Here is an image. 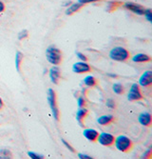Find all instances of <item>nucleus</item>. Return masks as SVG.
Here are the masks:
<instances>
[{"mask_svg":"<svg viewBox=\"0 0 152 159\" xmlns=\"http://www.w3.org/2000/svg\"><path fill=\"white\" fill-rule=\"evenodd\" d=\"M107 75H108V76H111V77H117L116 75H110V74H107Z\"/></svg>","mask_w":152,"mask_h":159,"instance_id":"nucleus-34","label":"nucleus"},{"mask_svg":"<svg viewBox=\"0 0 152 159\" xmlns=\"http://www.w3.org/2000/svg\"><path fill=\"white\" fill-rule=\"evenodd\" d=\"M11 157H12V154L9 150L4 149L0 151V158L1 159H7V158H11Z\"/></svg>","mask_w":152,"mask_h":159,"instance_id":"nucleus-20","label":"nucleus"},{"mask_svg":"<svg viewBox=\"0 0 152 159\" xmlns=\"http://www.w3.org/2000/svg\"><path fill=\"white\" fill-rule=\"evenodd\" d=\"M48 102L53 118L56 121H59V110L56 105V94L52 89L48 90Z\"/></svg>","mask_w":152,"mask_h":159,"instance_id":"nucleus-4","label":"nucleus"},{"mask_svg":"<svg viewBox=\"0 0 152 159\" xmlns=\"http://www.w3.org/2000/svg\"><path fill=\"white\" fill-rule=\"evenodd\" d=\"M77 104H78V108H82V107H85L86 105V100L83 96H79L77 97Z\"/></svg>","mask_w":152,"mask_h":159,"instance_id":"nucleus-24","label":"nucleus"},{"mask_svg":"<svg viewBox=\"0 0 152 159\" xmlns=\"http://www.w3.org/2000/svg\"><path fill=\"white\" fill-rule=\"evenodd\" d=\"M49 75H50V78L52 83L58 84V81L60 80V77H61V70H60L59 67L58 66L51 67L49 71Z\"/></svg>","mask_w":152,"mask_h":159,"instance_id":"nucleus-9","label":"nucleus"},{"mask_svg":"<svg viewBox=\"0 0 152 159\" xmlns=\"http://www.w3.org/2000/svg\"><path fill=\"white\" fill-rule=\"evenodd\" d=\"M109 58L114 61L124 62L130 58L129 52L123 47H114L109 52Z\"/></svg>","mask_w":152,"mask_h":159,"instance_id":"nucleus-2","label":"nucleus"},{"mask_svg":"<svg viewBox=\"0 0 152 159\" xmlns=\"http://www.w3.org/2000/svg\"><path fill=\"white\" fill-rule=\"evenodd\" d=\"M114 121V117L111 114H106V115H102L97 119V123L101 126H106L109 125L111 122Z\"/></svg>","mask_w":152,"mask_h":159,"instance_id":"nucleus-15","label":"nucleus"},{"mask_svg":"<svg viewBox=\"0 0 152 159\" xmlns=\"http://www.w3.org/2000/svg\"><path fill=\"white\" fill-rule=\"evenodd\" d=\"M23 57H24L23 53L17 51L15 54V68L17 71H20V65H21V62L23 61Z\"/></svg>","mask_w":152,"mask_h":159,"instance_id":"nucleus-18","label":"nucleus"},{"mask_svg":"<svg viewBox=\"0 0 152 159\" xmlns=\"http://www.w3.org/2000/svg\"><path fill=\"white\" fill-rule=\"evenodd\" d=\"M75 54H76V56H77V58H79L81 61H85V62H87L88 58H87V56H86L84 53H82V52H76Z\"/></svg>","mask_w":152,"mask_h":159,"instance_id":"nucleus-26","label":"nucleus"},{"mask_svg":"<svg viewBox=\"0 0 152 159\" xmlns=\"http://www.w3.org/2000/svg\"><path fill=\"white\" fill-rule=\"evenodd\" d=\"M97 1H100V0H77V2L82 4V5H85L88 3H94V2H97Z\"/></svg>","mask_w":152,"mask_h":159,"instance_id":"nucleus-27","label":"nucleus"},{"mask_svg":"<svg viewBox=\"0 0 152 159\" xmlns=\"http://www.w3.org/2000/svg\"><path fill=\"white\" fill-rule=\"evenodd\" d=\"M28 36H29V33H28V31H27V30H22V31H21V32H19V33H18V34H17V38H18V40H23V39L27 38Z\"/></svg>","mask_w":152,"mask_h":159,"instance_id":"nucleus-22","label":"nucleus"},{"mask_svg":"<svg viewBox=\"0 0 152 159\" xmlns=\"http://www.w3.org/2000/svg\"><path fill=\"white\" fill-rule=\"evenodd\" d=\"M143 16H145V19L148 22H152V11H151V9H145Z\"/></svg>","mask_w":152,"mask_h":159,"instance_id":"nucleus-21","label":"nucleus"},{"mask_svg":"<svg viewBox=\"0 0 152 159\" xmlns=\"http://www.w3.org/2000/svg\"><path fill=\"white\" fill-rule=\"evenodd\" d=\"M90 70H91L90 66L85 61L76 62L72 66V71L75 74H86V73H89Z\"/></svg>","mask_w":152,"mask_h":159,"instance_id":"nucleus-7","label":"nucleus"},{"mask_svg":"<svg viewBox=\"0 0 152 159\" xmlns=\"http://www.w3.org/2000/svg\"><path fill=\"white\" fill-rule=\"evenodd\" d=\"M28 155H29V156H30L31 158H33V159H42V158H44L43 155H40V154L35 153V152H28Z\"/></svg>","mask_w":152,"mask_h":159,"instance_id":"nucleus-25","label":"nucleus"},{"mask_svg":"<svg viewBox=\"0 0 152 159\" xmlns=\"http://www.w3.org/2000/svg\"><path fill=\"white\" fill-rule=\"evenodd\" d=\"M88 112L89 111L85 107L78 108V110L76 111V120L81 127H84V120L88 115Z\"/></svg>","mask_w":152,"mask_h":159,"instance_id":"nucleus-13","label":"nucleus"},{"mask_svg":"<svg viewBox=\"0 0 152 159\" xmlns=\"http://www.w3.org/2000/svg\"><path fill=\"white\" fill-rule=\"evenodd\" d=\"M46 57L49 63L53 66H58L62 62V52L55 46H50L46 50Z\"/></svg>","mask_w":152,"mask_h":159,"instance_id":"nucleus-1","label":"nucleus"},{"mask_svg":"<svg viewBox=\"0 0 152 159\" xmlns=\"http://www.w3.org/2000/svg\"><path fill=\"white\" fill-rule=\"evenodd\" d=\"M3 106H4V102H3V100L0 98V110L3 108Z\"/></svg>","mask_w":152,"mask_h":159,"instance_id":"nucleus-33","label":"nucleus"},{"mask_svg":"<svg viewBox=\"0 0 152 159\" xmlns=\"http://www.w3.org/2000/svg\"><path fill=\"white\" fill-rule=\"evenodd\" d=\"M143 99V94L140 90V86L137 83H133L130 87V90L128 94V101H138Z\"/></svg>","mask_w":152,"mask_h":159,"instance_id":"nucleus-5","label":"nucleus"},{"mask_svg":"<svg viewBox=\"0 0 152 159\" xmlns=\"http://www.w3.org/2000/svg\"><path fill=\"white\" fill-rule=\"evenodd\" d=\"M113 145H115L116 149L122 152H128L132 149L133 143L129 137L126 135H119L115 137Z\"/></svg>","mask_w":152,"mask_h":159,"instance_id":"nucleus-3","label":"nucleus"},{"mask_svg":"<svg viewBox=\"0 0 152 159\" xmlns=\"http://www.w3.org/2000/svg\"><path fill=\"white\" fill-rule=\"evenodd\" d=\"M72 2V1H67V2H65V3H63V6H65V7H67V6H68V5H71Z\"/></svg>","mask_w":152,"mask_h":159,"instance_id":"nucleus-32","label":"nucleus"},{"mask_svg":"<svg viewBox=\"0 0 152 159\" xmlns=\"http://www.w3.org/2000/svg\"><path fill=\"white\" fill-rule=\"evenodd\" d=\"M112 90L118 95L123 94L124 93V91H125V90H124V86L121 83H114L113 86H112Z\"/></svg>","mask_w":152,"mask_h":159,"instance_id":"nucleus-19","label":"nucleus"},{"mask_svg":"<svg viewBox=\"0 0 152 159\" xmlns=\"http://www.w3.org/2000/svg\"><path fill=\"white\" fill-rule=\"evenodd\" d=\"M83 135L90 142H96L97 141L99 133L94 129H84V132H83Z\"/></svg>","mask_w":152,"mask_h":159,"instance_id":"nucleus-12","label":"nucleus"},{"mask_svg":"<svg viewBox=\"0 0 152 159\" xmlns=\"http://www.w3.org/2000/svg\"><path fill=\"white\" fill-rule=\"evenodd\" d=\"M106 107L108 108V109H110V110H113V109H115V101L113 100V99H111V98H108L107 100H106Z\"/></svg>","mask_w":152,"mask_h":159,"instance_id":"nucleus-23","label":"nucleus"},{"mask_svg":"<svg viewBox=\"0 0 152 159\" xmlns=\"http://www.w3.org/2000/svg\"><path fill=\"white\" fill-rule=\"evenodd\" d=\"M61 141L63 142V144H64V145H65V147H66V148H67V150H70V151H71L72 152H75V151H74V149H73V148H72V146L70 145V144H68V143H67V141H66L65 139H63V138H62V139H61Z\"/></svg>","mask_w":152,"mask_h":159,"instance_id":"nucleus-28","label":"nucleus"},{"mask_svg":"<svg viewBox=\"0 0 152 159\" xmlns=\"http://www.w3.org/2000/svg\"><path fill=\"white\" fill-rule=\"evenodd\" d=\"M4 11H5V4L2 1H0V13L3 12Z\"/></svg>","mask_w":152,"mask_h":159,"instance_id":"nucleus-31","label":"nucleus"},{"mask_svg":"<svg viewBox=\"0 0 152 159\" xmlns=\"http://www.w3.org/2000/svg\"><path fill=\"white\" fill-rule=\"evenodd\" d=\"M124 7H125L126 9H128V11H131L134 13L138 14V16H143V14H144L145 9H144V7H142L139 4L132 3V2H128V3L124 4Z\"/></svg>","mask_w":152,"mask_h":159,"instance_id":"nucleus-10","label":"nucleus"},{"mask_svg":"<svg viewBox=\"0 0 152 159\" xmlns=\"http://www.w3.org/2000/svg\"><path fill=\"white\" fill-rule=\"evenodd\" d=\"M131 60L135 63H145L149 62L151 60V57L145 53H137L132 57Z\"/></svg>","mask_w":152,"mask_h":159,"instance_id":"nucleus-14","label":"nucleus"},{"mask_svg":"<svg viewBox=\"0 0 152 159\" xmlns=\"http://www.w3.org/2000/svg\"><path fill=\"white\" fill-rule=\"evenodd\" d=\"M151 157V149H148L143 155H142V158H149Z\"/></svg>","mask_w":152,"mask_h":159,"instance_id":"nucleus-29","label":"nucleus"},{"mask_svg":"<svg viewBox=\"0 0 152 159\" xmlns=\"http://www.w3.org/2000/svg\"><path fill=\"white\" fill-rule=\"evenodd\" d=\"M139 86L144 88H149L152 85V70H146L139 78Z\"/></svg>","mask_w":152,"mask_h":159,"instance_id":"nucleus-8","label":"nucleus"},{"mask_svg":"<svg viewBox=\"0 0 152 159\" xmlns=\"http://www.w3.org/2000/svg\"><path fill=\"white\" fill-rule=\"evenodd\" d=\"M138 121L139 123L142 125V126H145V127H150L151 126V123H152V117H151V114L147 111H145V112H142L139 117H138Z\"/></svg>","mask_w":152,"mask_h":159,"instance_id":"nucleus-11","label":"nucleus"},{"mask_svg":"<svg viewBox=\"0 0 152 159\" xmlns=\"http://www.w3.org/2000/svg\"><path fill=\"white\" fill-rule=\"evenodd\" d=\"M114 140H115L114 135L109 133H101L97 137V142H99L101 145L106 147L112 146L114 144Z\"/></svg>","mask_w":152,"mask_h":159,"instance_id":"nucleus-6","label":"nucleus"},{"mask_svg":"<svg viewBox=\"0 0 152 159\" xmlns=\"http://www.w3.org/2000/svg\"><path fill=\"white\" fill-rule=\"evenodd\" d=\"M83 81H84V84L87 87H89V88H92V87H95L96 85H97V80H96V78L92 75L86 76Z\"/></svg>","mask_w":152,"mask_h":159,"instance_id":"nucleus-17","label":"nucleus"},{"mask_svg":"<svg viewBox=\"0 0 152 159\" xmlns=\"http://www.w3.org/2000/svg\"><path fill=\"white\" fill-rule=\"evenodd\" d=\"M83 6H84V5H82V4H80L78 2L77 3H72L70 6H68V8L66 10V14H67V16H72V14L78 11Z\"/></svg>","mask_w":152,"mask_h":159,"instance_id":"nucleus-16","label":"nucleus"},{"mask_svg":"<svg viewBox=\"0 0 152 159\" xmlns=\"http://www.w3.org/2000/svg\"><path fill=\"white\" fill-rule=\"evenodd\" d=\"M78 157L80 159H91L92 157L89 156V155H87V154H83V153H78Z\"/></svg>","mask_w":152,"mask_h":159,"instance_id":"nucleus-30","label":"nucleus"}]
</instances>
